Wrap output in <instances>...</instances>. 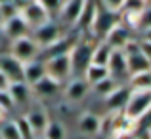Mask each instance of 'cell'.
Returning <instances> with one entry per match:
<instances>
[{
	"label": "cell",
	"mask_w": 151,
	"mask_h": 139,
	"mask_svg": "<svg viewBox=\"0 0 151 139\" xmlns=\"http://www.w3.org/2000/svg\"><path fill=\"white\" fill-rule=\"evenodd\" d=\"M100 2H101V6H105L113 14L121 11V8H122V0H100Z\"/></svg>",
	"instance_id": "1f68e13d"
},
{
	"label": "cell",
	"mask_w": 151,
	"mask_h": 139,
	"mask_svg": "<svg viewBox=\"0 0 151 139\" xmlns=\"http://www.w3.org/2000/svg\"><path fill=\"white\" fill-rule=\"evenodd\" d=\"M117 23H119L117 14L109 11L107 8H103L101 2L98 0V2H96V15H94V21H92V25H90V29H88L90 33H92V36L98 38V40L101 42L103 36H105V34L109 33Z\"/></svg>",
	"instance_id": "3957f363"
},
{
	"label": "cell",
	"mask_w": 151,
	"mask_h": 139,
	"mask_svg": "<svg viewBox=\"0 0 151 139\" xmlns=\"http://www.w3.org/2000/svg\"><path fill=\"white\" fill-rule=\"evenodd\" d=\"M61 36H63V34H61V29H59V25H55V23L50 19V21L44 23L42 27L35 29V31H33V36H31V38H33V40L38 44V48H40V50H42V48L46 50L48 46L55 44V42H58Z\"/></svg>",
	"instance_id": "52a82bcc"
},
{
	"label": "cell",
	"mask_w": 151,
	"mask_h": 139,
	"mask_svg": "<svg viewBox=\"0 0 151 139\" xmlns=\"http://www.w3.org/2000/svg\"><path fill=\"white\" fill-rule=\"evenodd\" d=\"M107 76H109L107 67H98V65H92V63H90V65L84 69V73H82L81 78L90 86V88H92L94 84H98L100 80H103V78H107Z\"/></svg>",
	"instance_id": "7402d4cb"
},
{
	"label": "cell",
	"mask_w": 151,
	"mask_h": 139,
	"mask_svg": "<svg viewBox=\"0 0 151 139\" xmlns=\"http://www.w3.org/2000/svg\"><path fill=\"white\" fill-rule=\"evenodd\" d=\"M88 90H90V86L86 84L82 78H73V80L67 82L65 90H63V95H65L67 101H71V103H78V101H82V99L86 97Z\"/></svg>",
	"instance_id": "8fae6325"
},
{
	"label": "cell",
	"mask_w": 151,
	"mask_h": 139,
	"mask_svg": "<svg viewBox=\"0 0 151 139\" xmlns=\"http://www.w3.org/2000/svg\"><path fill=\"white\" fill-rule=\"evenodd\" d=\"M44 65V76L52 78L58 84H63L65 80H69L73 74H71V59L69 53H61V55H54L42 61Z\"/></svg>",
	"instance_id": "7a4b0ae2"
},
{
	"label": "cell",
	"mask_w": 151,
	"mask_h": 139,
	"mask_svg": "<svg viewBox=\"0 0 151 139\" xmlns=\"http://www.w3.org/2000/svg\"><path fill=\"white\" fill-rule=\"evenodd\" d=\"M42 137L44 139H67L65 126L58 120H50L46 130H44V133H42Z\"/></svg>",
	"instance_id": "cb8c5ba5"
},
{
	"label": "cell",
	"mask_w": 151,
	"mask_h": 139,
	"mask_svg": "<svg viewBox=\"0 0 151 139\" xmlns=\"http://www.w3.org/2000/svg\"><path fill=\"white\" fill-rule=\"evenodd\" d=\"M144 2H147V0H144Z\"/></svg>",
	"instance_id": "8d00e7d4"
},
{
	"label": "cell",
	"mask_w": 151,
	"mask_h": 139,
	"mask_svg": "<svg viewBox=\"0 0 151 139\" xmlns=\"http://www.w3.org/2000/svg\"><path fill=\"white\" fill-rule=\"evenodd\" d=\"M147 8V4L144 0H122V8L121 10L124 14H142Z\"/></svg>",
	"instance_id": "83f0119b"
},
{
	"label": "cell",
	"mask_w": 151,
	"mask_h": 139,
	"mask_svg": "<svg viewBox=\"0 0 151 139\" xmlns=\"http://www.w3.org/2000/svg\"><path fill=\"white\" fill-rule=\"evenodd\" d=\"M14 122H15V126H17V132H19V137H21V139H35V137H37L33 133V130H31V126L27 124L25 116L17 118V120H14Z\"/></svg>",
	"instance_id": "f546056e"
},
{
	"label": "cell",
	"mask_w": 151,
	"mask_h": 139,
	"mask_svg": "<svg viewBox=\"0 0 151 139\" xmlns=\"http://www.w3.org/2000/svg\"><path fill=\"white\" fill-rule=\"evenodd\" d=\"M94 15H96V0H86L81 15H78L77 23H75V27H78L82 31H88L92 21H94Z\"/></svg>",
	"instance_id": "44dd1931"
},
{
	"label": "cell",
	"mask_w": 151,
	"mask_h": 139,
	"mask_svg": "<svg viewBox=\"0 0 151 139\" xmlns=\"http://www.w3.org/2000/svg\"><path fill=\"white\" fill-rule=\"evenodd\" d=\"M130 90L134 92H145L151 90V73H142V74H134L130 76Z\"/></svg>",
	"instance_id": "d4e9b609"
},
{
	"label": "cell",
	"mask_w": 151,
	"mask_h": 139,
	"mask_svg": "<svg viewBox=\"0 0 151 139\" xmlns=\"http://www.w3.org/2000/svg\"><path fill=\"white\" fill-rule=\"evenodd\" d=\"M0 139H21L15 122H4L0 128Z\"/></svg>",
	"instance_id": "f1b7e54d"
},
{
	"label": "cell",
	"mask_w": 151,
	"mask_h": 139,
	"mask_svg": "<svg viewBox=\"0 0 151 139\" xmlns=\"http://www.w3.org/2000/svg\"><path fill=\"white\" fill-rule=\"evenodd\" d=\"M37 2L42 6V10L48 14V17H52V15H55V14L61 11L65 0H37Z\"/></svg>",
	"instance_id": "4316f807"
},
{
	"label": "cell",
	"mask_w": 151,
	"mask_h": 139,
	"mask_svg": "<svg viewBox=\"0 0 151 139\" xmlns=\"http://www.w3.org/2000/svg\"><path fill=\"white\" fill-rule=\"evenodd\" d=\"M29 88H31V93L38 95V97H54V95L59 92L61 84L54 82V80H52V78H48V76H42L40 80L35 82V84L29 86Z\"/></svg>",
	"instance_id": "e0dca14e"
},
{
	"label": "cell",
	"mask_w": 151,
	"mask_h": 139,
	"mask_svg": "<svg viewBox=\"0 0 151 139\" xmlns=\"http://www.w3.org/2000/svg\"><path fill=\"white\" fill-rule=\"evenodd\" d=\"M12 107H14V103H12L10 95H8L6 92H0V109L2 110H10Z\"/></svg>",
	"instance_id": "d6a6232c"
},
{
	"label": "cell",
	"mask_w": 151,
	"mask_h": 139,
	"mask_svg": "<svg viewBox=\"0 0 151 139\" xmlns=\"http://www.w3.org/2000/svg\"><path fill=\"white\" fill-rule=\"evenodd\" d=\"M35 139H44V137H42V135H38V137H35Z\"/></svg>",
	"instance_id": "d590c367"
},
{
	"label": "cell",
	"mask_w": 151,
	"mask_h": 139,
	"mask_svg": "<svg viewBox=\"0 0 151 139\" xmlns=\"http://www.w3.org/2000/svg\"><path fill=\"white\" fill-rule=\"evenodd\" d=\"M0 53H2V51H0Z\"/></svg>",
	"instance_id": "74e56055"
},
{
	"label": "cell",
	"mask_w": 151,
	"mask_h": 139,
	"mask_svg": "<svg viewBox=\"0 0 151 139\" xmlns=\"http://www.w3.org/2000/svg\"><path fill=\"white\" fill-rule=\"evenodd\" d=\"M107 73H109L111 78L119 82V76H124L126 73V57L121 50H113L111 51V57L107 61Z\"/></svg>",
	"instance_id": "2e32d148"
},
{
	"label": "cell",
	"mask_w": 151,
	"mask_h": 139,
	"mask_svg": "<svg viewBox=\"0 0 151 139\" xmlns=\"http://www.w3.org/2000/svg\"><path fill=\"white\" fill-rule=\"evenodd\" d=\"M119 88V82L115 80V78H111V76H107V78H103V80H100L98 84H94L92 86V90H94V93H98V95H101L103 99L107 97L111 92H115V90Z\"/></svg>",
	"instance_id": "484cf974"
},
{
	"label": "cell",
	"mask_w": 151,
	"mask_h": 139,
	"mask_svg": "<svg viewBox=\"0 0 151 139\" xmlns=\"http://www.w3.org/2000/svg\"><path fill=\"white\" fill-rule=\"evenodd\" d=\"M92 50H94V44H90L88 40H78V42H75V46L71 48V51H69L71 74H75V73L82 74V73H84V69L90 65Z\"/></svg>",
	"instance_id": "5b68a950"
},
{
	"label": "cell",
	"mask_w": 151,
	"mask_h": 139,
	"mask_svg": "<svg viewBox=\"0 0 151 139\" xmlns=\"http://www.w3.org/2000/svg\"><path fill=\"white\" fill-rule=\"evenodd\" d=\"M6 93L10 95L12 103L14 105H25L31 97V88L25 84V82H10L8 84Z\"/></svg>",
	"instance_id": "ac0fdd59"
},
{
	"label": "cell",
	"mask_w": 151,
	"mask_h": 139,
	"mask_svg": "<svg viewBox=\"0 0 151 139\" xmlns=\"http://www.w3.org/2000/svg\"><path fill=\"white\" fill-rule=\"evenodd\" d=\"M100 126H101V118L94 113H84L78 118V132L84 135H96L100 133Z\"/></svg>",
	"instance_id": "d6986e66"
},
{
	"label": "cell",
	"mask_w": 151,
	"mask_h": 139,
	"mask_svg": "<svg viewBox=\"0 0 151 139\" xmlns=\"http://www.w3.org/2000/svg\"><path fill=\"white\" fill-rule=\"evenodd\" d=\"M0 73L8 82H23V65L10 53H0Z\"/></svg>",
	"instance_id": "ba28073f"
},
{
	"label": "cell",
	"mask_w": 151,
	"mask_h": 139,
	"mask_svg": "<svg viewBox=\"0 0 151 139\" xmlns=\"http://www.w3.org/2000/svg\"><path fill=\"white\" fill-rule=\"evenodd\" d=\"M42 76H44V65H42V61L35 59V61H29L23 65V82L27 86H33Z\"/></svg>",
	"instance_id": "ffe728a7"
},
{
	"label": "cell",
	"mask_w": 151,
	"mask_h": 139,
	"mask_svg": "<svg viewBox=\"0 0 151 139\" xmlns=\"http://www.w3.org/2000/svg\"><path fill=\"white\" fill-rule=\"evenodd\" d=\"M111 48L105 44V42H98L92 50V57H90V63L98 67H107V61L111 57Z\"/></svg>",
	"instance_id": "603a6c76"
},
{
	"label": "cell",
	"mask_w": 151,
	"mask_h": 139,
	"mask_svg": "<svg viewBox=\"0 0 151 139\" xmlns=\"http://www.w3.org/2000/svg\"><path fill=\"white\" fill-rule=\"evenodd\" d=\"M84 2H86V0H65L61 11H59V15H61V23L75 27L78 15H81V11H82V8H84Z\"/></svg>",
	"instance_id": "5bb4252c"
},
{
	"label": "cell",
	"mask_w": 151,
	"mask_h": 139,
	"mask_svg": "<svg viewBox=\"0 0 151 139\" xmlns=\"http://www.w3.org/2000/svg\"><path fill=\"white\" fill-rule=\"evenodd\" d=\"M19 10L17 6L14 4V0L12 2H6V4H0V15H2V21H8V19H12L14 15H17Z\"/></svg>",
	"instance_id": "4dcf8cb0"
},
{
	"label": "cell",
	"mask_w": 151,
	"mask_h": 139,
	"mask_svg": "<svg viewBox=\"0 0 151 139\" xmlns=\"http://www.w3.org/2000/svg\"><path fill=\"white\" fill-rule=\"evenodd\" d=\"M128 40H132V36H130V31L126 29L124 25L117 23V25H115L113 29H111L109 33L103 36L101 42H105V44L109 46L111 50H122V48L128 44Z\"/></svg>",
	"instance_id": "9c48e42d"
},
{
	"label": "cell",
	"mask_w": 151,
	"mask_h": 139,
	"mask_svg": "<svg viewBox=\"0 0 151 139\" xmlns=\"http://www.w3.org/2000/svg\"><path fill=\"white\" fill-rule=\"evenodd\" d=\"M25 120H27V124L31 126L33 133L38 137V135L44 133L46 126H48V122H50V116H48V113H46L44 109H33L31 113L25 114Z\"/></svg>",
	"instance_id": "4fadbf2b"
},
{
	"label": "cell",
	"mask_w": 151,
	"mask_h": 139,
	"mask_svg": "<svg viewBox=\"0 0 151 139\" xmlns=\"http://www.w3.org/2000/svg\"><path fill=\"white\" fill-rule=\"evenodd\" d=\"M40 53V48L38 44L33 40L31 36H23V38H17V40H12V48H10V55L14 59H17L21 65L29 61H35Z\"/></svg>",
	"instance_id": "277c9868"
},
{
	"label": "cell",
	"mask_w": 151,
	"mask_h": 139,
	"mask_svg": "<svg viewBox=\"0 0 151 139\" xmlns=\"http://www.w3.org/2000/svg\"><path fill=\"white\" fill-rule=\"evenodd\" d=\"M149 105H151V90H145V92H134V90H130L128 101H126L124 109H122V116L136 124L138 120L147 116Z\"/></svg>",
	"instance_id": "6da1fadb"
},
{
	"label": "cell",
	"mask_w": 151,
	"mask_h": 139,
	"mask_svg": "<svg viewBox=\"0 0 151 139\" xmlns=\"http://www.w3.org/2000/svg\"><path fill=\"white\" fill-rule=\"evenodd\" d=\"M2 31L6 33L8 38H12V40H17V38H23V36H29V27L25 25V21L21 19V15H14L12 19H8V21L2 23Z\"/></svg>",
	"instance_id": "30bf717a"
},
{
	"label": "cell",
	"mask_w": 151,
	"mask_h": 139,
	"mask_svg": "<svg viewBox=\"0 0 151 139\" xmlns=\"http://www.w3.org/2000/svg\"><path fill=\"white\" fill-rule=\"evenodd\" d=\"M8 84H10V82H8L6 76L0 73V92H6V90H8Z\"/></svg>",
	"instance_id": "836d02e7"
},
{
	"label": "cell",
	"mask_w": 151,
	"mask_h": 139,
	"mask_svg": "<svg viewBox=\"0 0 151 139\" xmlns=\"http://www.w3.org/2000/svg\"><path fill=\"white\" fill-rule=\"evenodd\" d=\"M2 23H4V21H2V15H0V27H2Z\"/></svg>",
	"instance_id": "e575fe53"
},
{
	"label": "cell",
	"mask_w": 151,
	"mask_h": 139,
	"mask_svg": "<svg viewBox=\"0 0 151 139\" xmlns=\"http://www.w3.org/2000/svg\"><path fill=\"white\" fill-rule=\"evenodd\" d=\"M19 15H21V19L25 21V25L29 27V31H35V29H38V27H42L44 23L50 21L48 14L42 10V6L37 0H31V2L23 4V6L19 8Z\"/></svg>",
	"instance_id": "8992f818"
},
{
	"label": "cell",
	"mask_w": 151,
	"mask_h": 139,
	"mask_svg": "<svg viewBox=\"0 0 151 139\" xmlns=\"http://www.w3.org/2000/svg\"><path fill=\"white\" fill-rule=\"evenodd\" d=\"M126 57V73L128 76H134V74H142V73H149L151 69V59L145 57L142 51L132 55H124Z\"/></svg>",
	"instance_id": "7c38bea8"
},
{
	"label": "cell",
	"mask_w": 151,
	"mask_h": 139,
	"mask_svg": "<svg viewBox=\"0 0 151 139\" xmlns=\"http://www.w3.org/2000/svg\"><path fill=\"white\" fill-rule=\"evenodd\" d=\"M128 95H130V88L128 86H119L115 92H111L105 97V105L111 113H121L124 109L126 101H128Z\"/></svg>",
	"instance_id": "9a60e30c"
}]
</instances>
